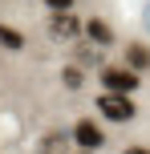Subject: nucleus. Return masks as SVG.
Returning <instances> with one entry per match:
<instances>
[{"label":"nucleus","mask_w":150,"mask_h":154,"mask_svg":"<svg viewBox=\"0 0 150 154\" xmlns=\"http://www.w3.org/2000/svg\"><path fill=\"white\" fill-rule=\"evenodd\" d=\"M97 106H102V114L110 118V122H130V118H134V101H130L126 93H106Z\"/></svg>","instance_id":"obj_1"},{"label":"nucleus","mask_w":150,"mask_h":154,"mask_svg":"<svg viewBox=\"0 0 150 154\" xmlns=\"http://www.w3.org/2000/svg\"><path fill=\"white\" fill-rule=\"evenodd\" d=\"M102 81H106V89H110V93H130V89L138 85V77L130 73V69H106Z\"/></svg>","instance_id":"obj_2"},{"label":"nucleus","mask_w":150,"mask_h":154,"mask_svg":"<svg viewBox=\"0 0 150 154\" xmlns=\"http://www.w3.org/2000/svg\"><path fill=\"white\" fill-rule=\"evenodd\" d=\"M73 138H77V146L81 150H97L102 146V130H97V122H77V130H73Z\"/></svg>","instance_id":"obj_3"},{"label":"nucleus","mask_w":150,"mask_h":154,"mask_svg":"<svg viewBox=\"0 0 150 154\" xmlns=\"http://www.w3.org/2000/svg\"><path fill=\"white\" fill-rule=\"evenodd\" d=\"M77 29H81V24L73 20L69 12H53V32H57V37H73Z\"/></svg>","instance_id":"obj_4"},{"label":"nucleus","mask_w":150,"mask_h":154,"mask_svg":"<svg viewBox=\"0 0 150 154\" xmlns=\"http://www.w3.org/2000/svg\"><path fill=\"white\" fill-rule=\"evenodd\" d=\"M85 32H89V37L97 41V45H110V41H114L110 24H102V20H89V24H85Z\"/></svg>","instance_id":"obj_5"},{"label":"nucleus","mask_w":150,"mask_h":154,"mask_svg":"<svg viewBox=\"0 0 150 154\" xmlns=\"http://www.w3.org/2000/svg\"><path fill=\"white\" fill-rule=\"evenodd\" d=\"M126 61L134 65V69H142V65H150V49H142V45H130V49H126Z\"/></svg>","instance_id":"obj_6"},{"label":"nucleus","mask_w":150,"mask_h":154,"mask_svg":"<svg viewBox=\"0 0 150 154\" xmlns=\"http://www.w3.org/2000/svg\"><path fill=\"white\" fill-rule=\"evenodd\" d=\"M0 45H4V49H20L24 37H20L16 29H4V24H0Z\"/></svg>","instance_id":"obj_7"},{"label":"nucleus","mask_w":150,"mask_h":154,"mask_svg":"<svg viewBox=\"0 0 150 154\" xmlns=\"http://www.w3.org/2000/svg\"><path fill=\"white\" fill-rule=\"evenodd\" d=\"M41 150H45V154H61V150H65V138H61V134H49Z\"/></svg>","instance_id":"obj_8"},{"label":"nucleus","mask_w":150,"mask_h":154,"mask_svg":"<svg viewBox=\"0 0 150 154\" xmlns=\"http://www.w3.org/2000/svg\"><path fill=\"white\" fill-rule=\"evenodd\" d=\"M45 4L53 8V12H69V8H73V0H45Z\"/></svg>","instance_id":"obj_9"},{"label":"nucleus","mask_w":150,"mask_h":154,"mask_svg":"<svg viewBox=\"0 0 150 154\" xmlns=\"http://www.w3.org/2000/svg\"><path fill=\"white\" fill-rule=\"evenodd\" d=\"M65 85H81V73L77 69H65Z\"/></svg>","instance_id":"obj_10"},{"label":"nucleus","mask_w":150,"mask_h":154,"mask_svg":"<svg viewBox=\"0 0 150 154\" xmlns=\"http://www.w3.org/2000/svg\"><path fill=\"white\" fill-rule=\"evenodd\" d=\"M126 154H150V150H126Z\"/></svg>","instance_id":"obj_11"}]
</instances>
